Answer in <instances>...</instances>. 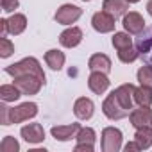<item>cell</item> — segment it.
I'll return each mask as SVG.
<instances>
[{
  "instance_id": "obj_1",
  "label": "cell",
  "mask_w": 152,
  "mask_h": 152,
  "mask_svg": "<svg viewBox=\"0 0 152 152\" xmlns=\"http://www.w3.org/2000/svg\"><path fill=\"white\" fill-rule=\"evenodd\" d=\"M38 115V104L34 102H25L16 107H7L0 106V124L2 125H11V124H22L29 118H34Z\"/></svg>"
},
{
  "instance_id": "obj_2",
  "label": "cell",
  "mask_w": 152,
  "mask_h": 152,
  "mask_svg": "<svg viewBox=\"0 0 152 152\" xmlns=\"http://www.w3.org/2000/svg\"><path fill=\"white\" fill-rule=\"evenodd\" d=\"M6 73L11 75V77H18V75H36L41 81H45V72L43 68L39 66V61L36 57H25L15 64H9L6 66Z\"/></svg>"
},
{
  "instance_id": "obj_3",
  "label": "cell",
  "mask_w": 152,
  "mask_h": 152,
  "mask_svg": "<svg viewBox=\"0 0 152 152\" xmlns=\"http://www.w3.org/2000/svg\"><path fill=\"white\" fill-rule=\"evenodd\" d=\"M13 84L23 93V95H36L41 86L45 84V81H41L39 77H36V75H18V77H13Z\"/></svg>"
},
{
  "instance_id": "obj_4",
  "label": "cell",
  "mask_w": 152,
  "mask_h": 152,
  "mask_svg": "<svg viewBox=\"0 0 152 152\" xmlns=\"http://www.w3.org/2000/svg\"><path fill=\"white\" fill-rule=\"evenodd\" d=\"M102 111H104V115L109 118V120H120V118H125L127 115H129V111L120 104V100L116 99V95H115V91H111L107 97H106V100H104V104H102Z\"/></svg>"
},
{
  "instance_id": "obj_5",
  "label": "cell",
  "mask_w": 152,
  "mask_h": 152,
  "mask_svg": "<svg viewBox=\"0 0 152 152\" xmlns=\"http://www.w3.org/2000/svg\"><path fill=\"white\" fill-rule=\"evenodd\" d=\"M83 16V9L77 6H72V4H63L57 11H56V22L61 25H72L75 23L79 18Z\"/></svg>"
},
{
  "instance_id": "obj_6",
  "label": "cell",
  "mask_w": 152,
  "mask_h": 152,
  "mask_svg": "<svg viewBox=\"0 0 152 152\" xmlns=\"http://www.w3.org/2000/svg\"><path fill=\"white\" fill-rule=\"evenodd\" d=\"M122 147V131L116 127H106L102 131V150L118 152Z\"/></svg>"
},
{
  "instance_id": "obj_7",
  "label": "cell",
  "mask_w": 152,
  "mask_h": 152,
  "mask_svg": "<svg viewBox=\"0 0 152 152\" xmlns=\"http://www.w3.org/2000/svg\"><path fill=\"white\" fill-rule=\"evenodd\" d=\"M115 16H111L109 13H106V11H99V13H95L93 15V18H91V25H93V29L97 31V32H100V34H106V32H113L115 31Z\"/></svg>"
},
{
  "instance_id": "obj_8",
  "label": "cell",
  "mask_w": 152,
  "mask_h": 152,
  "mask_svg": "<svg viewBox=\"0 0 152 152\" xmlns=\"http://www.w3.org/2000/svg\"><path fill=\"white\" fill-rule=\"evenodd\" d=\"M124 29L129 32V34H140L143 29H145V20L140 13L136 11H129L124 15Z\"/></svg>"
},
{
  "instance_id": "obj_9",
  "label": "cell",
  "mask_w": 152,
  "mask_h": 152,
  "mask_svg": "<svg viewBox=\"0 0 152 152\" xmlns=\"http://www.w3.org/2000/svg\"><path fill=\"white\" fill-rule=\"evenodd\" d=\"M129 120L136 129L145 127V125H152V109L148 106H140L138 109H132L129 113Z\"/></svg>"
},
{
  "instance_id": "obj_10",
  "label": "cell",
  "mask_w": 152,
  "mask_h": 152,
  "mask_svg": "<svg viewBox=\"0 0 152 152\" xmlns=\"http://www.w3.org/2000/svg\"><path fill=\"white\" fill-rule=\"evenodd\" d=\"M88 88L95 93V95H102L107 88H109V79H107V73L104 72H91L90 77H88Z\"/></svg>"
},
{
  "instance_id": "obj_11",
  "label": "cell",
  "mask_w": 152,
  "mask_h": 152,
  "mask_svg": "<svg viewBox=\"0 0 152 152\" xmlns=\"http://www.w3.org/2000/svg\"><path fill=\"white\" fill-rule=\"evenodd\" d=\"M83 41V31L79 27H68L59 34V43L64 48H73Z\"/></svg>"
},
{
  "instance_id": "obj_12",
  "label": "cell",
  "mask_w": 152,
  "mask_h": 152,
  "mask_svg": "<svg viewBox=\"0 0 152 152\" xmlns=\"http://www.w3.org/2000/svg\"><path fill=\"white\" fill-rule=\"evenodd\" d=\"M20 134L27 143H41L45 140V131H43L41 124H29V125L22 127Z\"/></svg>"
},
{
  "instance_id": "obj_13",
  "label": "cell",
  "mask_w": 152,
  "mask_h": 152,
  "mask_svg": "<svg viewBox=\"0 0 152 152\" xmlns=\"http://www.w3.org/2000/svg\"><path fill=\"white\" fill-rule=\"evenodd\" d=\"M79 129H81V125H79V124H70V125H54V127L50 129V132H52V136H54L56 140H59V141H68V140H72V138L77 136Z\"/></svg>"
},
{
  "instance_id": "obj_14",
  "label": "cell",
  "mask_w": 152,
  "mask_h": 152,
  "mask_svg": "<svg viewBox=\"0 0 152 152\" xmlns=\"http://www.w3.org/2000/svg\"><path fill=\"white\" fill-rule=\"evenodd\" d=\"M93 111H95V106L86 97L77 99L75 104H73V113H75V116H77L79 120H90L93 116Z\"/></svg>"
},
{
  "instance_id": "obj_15",
  "label": "cell",
  "mask_w": 152,
  "mask_h": 152,
  "mask_svg": "<svg viewBox=\"0 0 152 152\" xmlns=\"http://www.w3.org/2000/svg\"><path fill=\"white\" fill-rule=\"evenodd\" d=\"M115 95H116V99L120 100V104L131 113V109H132V100H134V86H132V84H122V86H118V88L115 90Z\"/></svg>"
},
{
  "instance_id": "obj_16",
  "label": "cell",
  "mask_w": 152,
  "mask_h": 152,
  "mask_svg": "<svg viewBox=\"0 0 152 152\" xmlns=\"http://www.w3.org/2000/svg\"><path fill=\"white\" fill-rule=\"evenodd\" d=\"M102 9L106 13H109L111 16L118 18V16H124L129 9V2H125V0H104L102 4Z\"/></svg>"
},
{
  "instance_id": "obj_17",
  "label": "cell",
  "mask_w": 152,
  "mask_h": 152,
  "mask_svg": "<svg viewBox=\"0 0 152 152\" xmlns=\"http://www.w3.org/2000/svg\"><path fill=\"white\" fill-rule=\"evenodd\" d=\"M88 68L91 70V72H104V73H107L109 70H111V59L106 56V54H93L91 57H90V61H88Z\"/></svg>"
},
{
  "instance_id": "obj_18",
  "label": "cell",
  "mask_w": 152,
  "mask_h": 152,
  "mask_svg": "<svg viewBox=\"0 0 152 152\" xmlns=\"http://www.w3.org/2000/svg\"><path fill=\"white\" fill-rule=\"evenodd\" d=\"M25 27H27V18H25V15H22V13H15V15L7 20V32H9V34L18 36V34H22V32L25 31Z\"/></svg>"
},
{
  "instance_id": "obj_19",
  "label": "cell",
  "mask_w": 152,
  "mask_h": 152,
  "mask_svg": "<svg viewBox=\"0 0 152 152\" xmlns=\"http://www.w3.org/2000/svg\"><path fill=\"white\" fill-rule=\"evenodd\" d=\"M64 54L61 52V50H57V48H52V50H48L47 54H45V63L52 68V70H61L63 66H64Z\"/></svg>"
},
{
  "instance_id": "obj_20",
  "label": "cell",
  "mask_w": 152,
  "mask_h": 152,
  "mask_svg": "<svg viewBox=\"0 0 152 152\" xmlns=\"http://www.w3.org/2000/svg\"><path fill=\"white\" fill-rule=\"evenodd\" d=\"M134 140L140 143L141 148L152 147V127H150V125L138 127V129H136V134H134Z\"/></svg>"
},
{
  "instance_id": "obj_21",
  "label": "cell",
  "mask_w": 152,
  "mask_h": 152,
  "mask_svg": "<svg viewBox=\"0 0 152 152\" xmlns=\"http://www.w3.org/2000/svg\"><path fill=\"white\" fill-rule=\"evenodd\" d=\"M134 100L138 106H148L152 104V88L148 86H140V88H134Z\"/></svg>"
},
{
  "instance_id": "obj_22",
  "label": "cell",
  "mask_w": 152,
  "mask_h": 152,
  "mask_svg": "<svg viewBox=\"0 0 152 152\" xmlns=\"http://www.w3.org/2000/svg\"><path fill=\"white\" fill-rule=\"evenodd\" d=\"M23 93L15 86V84H4L0 86V99H2L4 102H15L22 97Z\"/></svg>"
},
{
  "instance_id": "obj_23",
  "label": "cell",
  "mask_w": 152,
  "mask_h": 152,
  "mask_svg": "<svg viewBox=\"0 0 152 152\" xmlns=\"http://www.w3.org/2000/svg\"><path fill=\"white\" fill-rule=\"evenodd\" d=\"M113 47L116 50H124L132 47V38L129 36V32H115L113 36Z\"/></svg>"
},
{
  "instance_id": "obj_24",
  "label": "cell",
  "mask_w": 152,
  "mask_h": 152,
  "mask_svg": "<svg viewBox=\"0 0 152 152\" xmlns=\"http://www.w3.org/2000/svg\"><path fill=\"white\" fill-rule=\"evenodd\" d=\"M75 138H77L79 143H90V145H95L97 134H95V131H93L91 127H81Z\"/></svg>"
},
{
  "instance_id": "obj_25",
  "label": "cell",
  "mask_w": 152,
  "mask_h": 152,
  "mask_svg": "<svg viewBox=\"0 0 152 152\" xmlns=\"http://www.w3.org/2000/svg\"><path fill=\"white\" fill-rule=\"evenodd\" d=\"M138 81L141 86H148L152 88V66H141L138 70Z\"/></svg>"
},
{
  "instance_id": "obj_26",
  "label": "cell",
  "mask_w": 152,
  "mask_h": 152,
  "mask_svg": "<svg viewBox=\"0 0 152 152\" xmlns=\"http://www.w3.org/2000/svg\"><path fill=\"white\" fill-rule=\"evenodd\" d=\"M138 56H140V52L136 48H132V47L124 48V50H118V59L122 63H132V61L138 59Z\"/></svg>"
},
{
  "instance_id": "obj_27",
  "label": "cell",
  "mask_w": 152,
  "mask_h": 152,
  "mask_svg": "<svg viewBox=\"0 0 152 152\" xmlns=\"http://www.w3.org/2000/svg\"><path fill=\"white\" fill-rule=\"evenodd\" d=\"M0 150L2 152H18L20 150V143L13 138V136H6L0 143Z\"/></svg>"
},
{
  "instance_id": "obj_28",
  "label": "cell",
  "mask_w": 152,
  "mask_h": 152,
  "mask_svg": "<svg viewBox=\"0 0 152 152\" xmlns=\"http://www.w3.org/2000/svg\"><path fill=\"white\" fill-rule=\"evenodd\" d=\"M15 52V45L6 38V36H2V39H0V57H9L11 54Z\"/></svg>"
},
{
  "instance_id": "obj_29",
  "label": "cell",
  "mask_w": 152,
  "mask_h": 152,
  "mask_svg": "<svg viewBox=\"0 0 152 152\" xmlns=\"http://www.w3.org/2000/svg\"><path fill=\"white\" fill-rule=\"evenodd\" d=\"M18 0H2V9L6 13H13L15 9H18Z\"/></svg>"
},
{
  "instance_id": "obj_30",
  "label": "cell",
  "mask_w": 152,
  "mask_h": 152,
  "mask_svg": "<svg viewBox=\"0 0 152 152\" xmlns=\"http://www.w3.org/2000/svg\"><path fill=\"white\" fill-rule=\"evenodd\" d=\"M95 145H90V143H77V147H75V150L81 152V150H86V152H93Z\"/></svg>"
},
{
  "instance_id": "obj_31",
  "label": "cell",
  "mask_w": 152,
  "mask_h": 152,
  "mask_svg": "<svg viewBox=\"0 0 152 152\" xmlns=\"http://www.w3.org/2000/svg\"><path fill=\"white\" fill-rule=\"evenodd\" d=\"M125 150H127V152H129V150H141V147H140V143L134 140V141H131V143L125 145Z\"/></svg>"
},
{
  "instance_id": "obj_32",
  "label": "cell",
  "mask_w": 152,
  "mask_h": 152,
  "mask_svg": "<svg viewBox=\"0 0 152 152\" xmlns=\"http://www.w3.org/2000/svg\"><path fill=\"white\" fill-rule=\"evenodd\" d=\"M0 27H2V36H6L7 34V20H0Z\"/></svg>"
},
{
  "instance_id": "obj_33",
  "label": "cell",
  "mask_w": 152,
  "mask_h": 152,
  "mask_svg": "<svg viewBox=\"0 0 152 152\" xmlns=\"http://www.w3.org/2000/svg\"><path fill=\"white\" fill-rule=\"evenodd\" d=\"M147 11H148V15L152 16V0H148V2H147Z\"/></svg>"
},
{
  "instance_id": "obj_34",
  "label": "cell",
  "mask_w": 152,
  "mask_h": 152,
  "mask_svg": "<svg viewBox=\"0 0 152 152\" xmlns=\"http://www.w3.org/2000/svg\"><path fill=\"white\" fill-rule=\"evenodd\" d=\"M125 2H129V4H136V2H140V0H125Z\"/></svg>"
},
{
  "instance_id": "obj_35",
  "label": "cell",
  "mask_w": 152,
  "mask_h": 152,
  "mask_svg": "<svg viewBox=\"0 0 152 152\" xmlns=\"http://www.w3.org/2000/svg\"><path fill=\"white\" fill-rule=\"evenodd\" d=\"M83 2H90V0H83Z\"/></svg>"
},
{
  "instance_id": "obj_36",
  "label": "cell",
  "mask_w": 152,
  "mask_h": 152,
  "mask_svg": "<svg viewBox=\"0 0 152 152\" xmlns=\"http://www.w3.org/2000/svg\"><path fill=\"white\" fill-rule=\"evenodd\" d=\"M150 43H152V39H150Z\"/></svg>"
}]
</instances>
